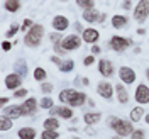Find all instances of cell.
Segmentation results:
<instances>
[{"instance_id":"cell-27","label":"cell","mask_w":149,"mask_h":139,"mask_svg":"<svg viewBox=\"0 0 149 139\" xmlns=\"http://www.w3.org/2000/svg\"><path fill=\"white\" fill-rule=\"evenodd\" d=\"M15 73H19L20 76H26L27 75V65L24 61H17L15 63Z\"/></svg>"},{"instance_id":"cell-11","label":"cell","mask_w":149,"mask_h":139,"mask_svg":"<svg viewBox=\"0 0 149 139\" xmlns=\"http://www.w3.org/2000/svg\"><path fill=\"white\" fill-rule=\"evenodd\" d=\"M49 114H51V117H63V119H71L73 117V110L71 109H68V107H53V109H49Z\"/></svg>"},{"instance_id":"cell-17","label":"cell","mask_w":149,"mask_h":139,"mask_svg":"<svg viewBox=\"0 0 149 139\" xmlns=\"http://www.w3.org/2000/svg\"><path fill=\"white\" fill-rule=\"evenodd\" d=\"M98 37H100V34H98V31L97 29H85L83 31V41L85 43H90V44H93V43H97L98 41Z\"/></svg>"},{"instance_id":"cell-19","label":"cell","mask_w":149,"mask_h":139,"mask_svg":"<svg viewBox=\"0 0 149 139\" xmlns=\"http://www.w3.org/2000/svg\"><path fill=\"white\" fill-rule=\"evenodd\" d=\"M100 114L98 112H86L83 115V121H85V124H88V126H92V124H97V122L100 121Z\"/></svg>"},{"instance_id":"cell-23","label":"cell","mask_w":149,"mask_h":139,"mask_svg":"<svg viewBox=\"0 0 149 139\" xmlns=\"http://www.w3.org/2000/svg\"><path fill=\"white\" fill-rule=\"evenodd\" d=\"M3 7H5V10H9V12H17L20 9V2L19 0H5Z\"/></svg>"},{"instance_id":"cell-25","label":"cell","mask_w":149,"mask_h":139,"mask_svg":"<svg viewBox=\"0 0 149 139\" xmlns=\"http://www.w3.org/2000/svg\"><path fill=\"white\" fill-rule=\"evenodd\" d=\"M142 115H144V109H142V107H136V109L130 110V121L137 122V121H141Z\"/></svg>"},{"instance_id":"cell-40","label":"cell","mask_w":149,"mask_h":139,"mask_svg":"<svg viewBox=\"0 0 149 139\" xmlns=\"http://www.w3.org/2000/svg\"><path fill=\"white\" fill-rule=\"evenodd\" d=\"M102 49H100V46H97V44H93L92 46V54H98Z\"/></svg>"},{"instance_id":"cell-42","label":"cell","mask_w":149,"mask_h":139,"mask_svg":"<svg viewBox=\"0 0 149 139\" xmlns=\"http://www.w3.org/2000/svg\"><path fill=\"white\" fill-rule=\"evenodd\" d=\"M122 7H124L125 10H129V9H130V0H125V2L122 3Z\"/></svg>"},{"instance_id":"cell-18","label":"cell","mask_w":149,"mask_h":139,"mask_svg":"<svg viewBox=\"0 0 149 139\" xmlns=\"http://www.w3.org/2000/svg\"><path fill=\"white\" fill-rule=\"evenodd\" d=\"M115 92H117V100H119V103L125 105V103L129 102V93H127V88H125L124 85L119 83L115 87Z\"/></svg>"},{"instance_id":"cell-20","label":"cell","mask_w":149,"mask_h":139,"mask_svg":"<svg viewBox=\"0 0 149 139\" xmlns=\"http://www.w3.org/2000/svg\"><path fill=\"white\" fill-rule=\"evenodd\" d=\"M36 138V131L32 127H22L19 131V139H34Z\"/></svg>"},{"instance_id":"cell-46","label":"cell","mask_w":149,"mask_h":139,"mask_svg":"<svg viewBox=\"0 0 149 139\" xmlns=\"http://www.w3.org/2000/svg\"><path fill=\"white\" fill-rule=\"evenodd\" d=\"M146 75H148V80H149V68H148V71H146Z\"/></svg>"},{"instance_id":"cell-43","label":"cell","mask_w":149,"mask_h":139,"mask_svg":"<svg viewBox=\"0 0 149 139\" xmlns=\"http://www.w3.org/2000/svg\"><path fill=\"white\" fill-rule=\"evenodd\" d=\"M85 132H86V134H90V136H92V134H95V131H93L92 127H86V129H85Z\"/></svg>"},{"instance_id":"cell-48","label":"cell","mask_w":149,"mask_h":139,"mask_svg":"<svg viewBox=\"0 0 149 139\" xmlns=\"http://www.w3.org/2000/svg\"><path fill=\"white\" fill-rule=\"evenodd\" d=\"M61 2H68V0H61Z\"/></svg>"},{"instance_id":"cell-28","label":"cell","mask_w":149,"mask_h":139,"mask_svg":"<svg viewBox=\"0 0 149 139\" xmlns=\"http://www.w3.org/2000/svg\"><path fill=\"white\" fill-rule=\"evenodd\" d=\"M76 3H78V7H80V9H85V10H90V9L95 7L93 0H76Z\"/></svg>"},{"instance_id":"cell-33","label":"cell","mask_w":149,"mask_h":139,"mask_svg":"<svg viewBox=\"0 0 149 139\" xmlns=\"http://www.w3.org/2000/svg\"><path fill=\"white\" fill-rule=\"evenodd\" d=\"M144 138H146V132L142 129H137L130 134V139H144Z\"/></svg>"},{"instance_id":"cell-22","label":"cell","mask_w":149,"mask_h":139,"mask_svg":"<svg viewBox=\"0 0 149 139\" xmlns=\"http://www.w3.org/2000/svg\"><path fill=\"white\" fill-rule=\"evenodd\" d=\"M42 126H44V129H47V131H56L58 127H59V122H58L56 117H49V119L44 121Z\"/></svg>"},{"instance_id":"cell-49","label":"cell","mask_w":149,"mask_h":139,"mask_svg":"<svg viewBox=\"0 0 149 139\" xmlns=\"http://www.w3.org/2000/svg\"><path fill=\"white\" fill-rule=\"evenodd\" d=\"M73 139H80V138H73Z\"/></svg>"},{"instance_id":"cell-24","label":"cell","mask_w":149,"mask_h":139,"mask_svg":"<svg viewBox=\"0 0 149 139\" xmlns=\"http://www.w3.org/2000/svg\"><path fill=\"white\" fill-rule=\"evenodd\" d=\"M12 124H14V122H12V119H10L9 115L3 114V115L0 117V131H9L10 127H12Z\"/></svg>"},{"instance_id":"cell-47","label":"cell","mask_w":149,"mask_h":139,"mask_svg":"<svg viewBox=\"0 0 149 139\" xmlns=\"http://www.w3.org/2000/svg\"><path fill=\"white\" fill-rule=\"evenodd\" d=\"M113 139H122V138H120V136H115V138H113Z\"/></svg>"},{"instance_id":"cell-38","label":"cell","mask_w":149,"mask_h":139,"mask_svg":"<svg viewBox=\"0 0 149 139\" xmlns=\"http://www.w3.org/2000/svg\"><path fill=\"white\" fill-rule=\"evenodd\" d=\"M26 95H27V90H26V88H20V90H17V92L14 93L15 98H22V97H26Z\"/></svg>"},{"instance_id":"cell-21","label":"cell","mask_w":149,"mask_h":139,"mask_svg":"<svg viewBox=\"0 0 149 139\" xmlns=\"http://www.w3.org/2000/svg\"><path fill=\"white\" fill-rule=\"evenodd\" d=\"M125 24H127V19L124 17V15H113V17H112V26L115 29L125 27Z\"/></svg>"},{"instance_id":"cell-9","label":"cell","mask_w":149,"mask_h":139,"mask_svg":"<svg viewBox=\"0 0 149 139\" xmlns=\"http://www.w3.org/2000/svg\"><path fill=\"white\" fill-rule=\"evenodd\" d=\"M5 87L9 88V90H15V88H19L20 87V83H22V76L19 73H10L5 76Z\"/></svg>"},{"instance_id":"cell-2","label":"cell","mask_w":149,"mask_h":139,"mask_svg":"<svg viewBox=\"0 0 149 139\" xmlns=\"http://www.w3.org/2000/svg\"><path fill=\"white\" fill-rule=\"evenodd\" d=\"M42 36H44V27H42L41 24H34V26L26 32L24 43H26V46H29V47H37L41 44V41H42Z\"/></svg>"},{"instance_id":"cell-44","label":"cell","mask_w":149,"mask_h":139,"mask_svg":"<svg viewBox=\"0 0 149 139\" xmlns=\"http://www.w3.org/2000/svg\"><path fill=\"white\" fill-rule=\"evenodd\" d=\"M9 102V98H7V97H2V98H0V103H2V105H3V103H7Z\"/></svg>"},{"instance_id":"cell-36","label":"cell","mask_w":149,"mask_h":139,"mask_svg":"<svg viewBox=\"0 0 149 139\" xmlns=\"http://www.w3.org/2000/svg\"><path fill=\"white\" fill-rule=\"evenodd\" d=\"M93 63H95V56H86V58H85V59H83V65L85 66H92L93 65Z\"/></svg>"},{"instance_id":"cell-15","label":"cell","mask_w":149,"mask_h":139,"mask_svg":"<svg viewBox=\"0 0 149 139\" xmlns=\"http://www.w3.org/2000/svg\"><path fill=\"white\" fill-rule=\"evenodd\" d=\"M22 107V112H24V115H32L37 109V100L36 98H27L26 102L20 105Z\"/></svg>"},{"instance_id":"cell-31","label":"cell","mask_w":149,"mask_h":139,"mask_svg":"<svg viewBox=\"0 0 149 139\" xmlns=\"http://www.w3.org/2000/svg\"><path fill=\"white\" fill-rule=\"evenodd\" d=\"M53 103H54V102H53V98L46 97V98H42V100L39 102V105H41V109H47V110H49V109H53V107H54Z\"/></svg>"},{"instance_id":"cell-1","label":"cell","mask_w":149,"mask_h":139,"mask_svg":"<svg viewBox=\"0 0 149 139\" xmlns=\"http://www.w3.org/2000/svg\"><path fill=\"white\" fill-rule=\"evenodd\" d=\"M59 100L63 103L71 105V107H81L86 102V95L83 92H76L73 88H68V90H63L59 93Z\"/></svg>"},{"instance_id":"cell-37","label":"cell","mask_w":149,"mask_h":139,"mask_svg":"<svg viewBox=\"0 0 149 139\" xmlns=\"http://www.w3.org/2000/svg\"><path fill=\"white\" fill-rule=\"evenodd\" d=\"M41 90H42L44 93H51L53 92V85L51 83H42L41 85Z\"/></svg>"},{"instance_id":"cell-5","label":"cell","mask_w":149,"mask_h":139,"mask_svg":"<svg viewBox=\"0 0 149 139\" xmlns=\"http://www.w3.org/2000/svg\"><path fill=\"white\" fill-rule=\"evenodd\" d=\"M134 44V41L129 37H122V36H112L110 39V47L113 51H125L129 46Z\"/></svg>"},{"instance_id":"cell-35","label":"cell","mask_w":149,"mask_h":139,"mask_svg":"<svg viewBox=\"0 0 149 139\" xmlns=\"http://www.w3.org/2000/svg\"><path fill=\"white\" fill-rule=\"evenodd\" d=\"M17 31H19V26H15V24H14V26H12V27H10L9 31H7L5 37H12V36H15V32H17Z\"/></svg>"},{"instance_id":"cell-41","label":"cell","mask_w":149,"mask_h":139,"mask_svg":"<svg viewBox=\"0 0 149 139\" xmlns=\"http://www.w3.org/2000/svg\"><path fill=\"white\" fill-rule=\"evenodd\" d=\"M51 61H53V63H54V65H61V63H63V61H61V59H59V58H58V56H53V58H51Z\"/></svg>"},{"instance_id":"cell-10","label":"cell","mask_w":149,"mask_h":139,"mask_svg":"<svg viewBox=\"0 0 149 139\" xmlns=\"http://www.w3.org/2000/svg\"><path fill=\"white\" fill-rule=\"evenodd\" d=\"M97 92H98L100 97L107 98V100H110L112 95H113V87H112L109 82H100V83L97 85Z\"/></svg>"},{"instance_id":"cell-26","label":"cell","mask_w":149,"mask_h":139,"mask_svg":"<svg viewBox=\"0 0 149 139\" xmlns=\"http://www.w3.org/2000/svg\"><path fill=\"white\" fill-rule=\"evenodd\" d=\"M58 68H59V71H63V73H68V71H71V70L74 68V61H73V59L63 61V63L58 66Z\"/></svg>"},{"instance_id":"cell-3","label":"cell","mask_w":149,"mask_h":139,"mask_svg":"<svg viewBox=\"0 0 149 139\" xmlns=\"http://www.w3.org/2000/svg\"><path fill=\"white\" fill-rule=\"evenodd\" d=\"M109 126H110L112 129L115 131V134L117 136H120V138H125V136H130L132 134V124L129 121H124V119H119V117H110V121H109Z\"/></svg>"},{"instance_id":"cell-8","label":"cell","mask_w":149,"mask_h":139,"mask_svg":"<svg viewBox=\"0 0 149 139\" xmlns=\"http://www.w3.org/2000/svg\"><path fill=\"white\" fill-rule=\"evenodd\" d=\"M83 19L86 22H98V24H102L103 20H105V14H100V12H97L95 9H90V10H85L83 12Z\"/></svg>"},{"instance_id":"cell-45","label":"cell","mask_w":149,"mask_h":139,"mask_svg":"<svg viewBox=\"0 0 149 139\" xmlns=\"http://www.w3.org/2000/svg\"><path fill=\"white\" fill-rule=\"evenodd\" d=\"M146 122H148V124H149V114H148V115H146Z\"/></svg>"},{"instance_id":"cell-7","label":"cell","mask_w":149,"mask_h":139,"mask_svg":"<svg viewBox=\"0 0 149 139\" xmlns=\"http://www.w3.org/2000/svg\"><path fill=\"white\" fill-rule=\"evenodd\" d=\"M119 76H120V80L124 82V83H134V80L137 78L136 76V71L132 70V68H129V66H120V70H119Z\"/></svg>"},{"instance_id":"cell-13","label":"cell","mask_w":149,"mask_h":139,"mask_svg":"<svg viewBox=\"0 0 149 139\" xmlns=\"http://www.w3.org/2000/svg\"><path fill=\"white\" fill-rule=\"evenodd\" d=\"M98 71L103 75V76H112L113 75V65H112L109 59H100L98 61Z\"/></svg>"},{"instance_id":"cell-14","label":"cell","mask_w":149,"mask_h":139,"mask_svg":"<svg viewBox=\"0 0 149 139\" xmlns=\"http://www.w3.org/2000/svg\"><path fill=\"white\" fill-rule=\"evenodd\" d=\"M3 114L9 115L10 119H20V117H24V112H22V107H20V105L5 107V109H3Z\"/></svg>"},{"instance_id":"cell-4","label":"cell","mask_w":149,"mask_h":139,"mask_svg":"<svg viewBox=\"0 0 149 139\" xmlns=\"http://www.w3.org/2000/svg\"><path fill=\"white\" fill-rule=\"evenodd\" d=\"M149 15V0H139L134 9V19L137 22H144Z\"/></svg>"},{"instance_id":"cell-6","label":"cell","mask_w":149,"mask_h":139,"mask_svg":"<svg viewBox=\"0 0 149 139\" xmlns=\"http://www.w3.org/2000/svg\"><path fill=\"white\" fill-rule=\"evenodd\" d=\"M80 46H81V39L78 36H74V34L63 37V41H61V47L65 51H74V49H78Z\"/></svg>"},{"instance_id":"cell-30","label":"cell","mask_w":149,"mask_h":139,"mask_svg":"<svg viewBox=\"0 0 149 139\" xmlns=\"http://www.w3.org/2000/svg\"><path fill=\"white\" fill-rule=\"evenodd\" d=\"M59 138V134L56 132V131H47L44 129V132L41 134V139H58Z\"/></svg>"},{"instance_id":"cell-32","label":"cell","mask_w":149,"mask_h":139,"mask_svg":"<svg viewBox=\"0 0 149 139\" xmlns=\"http://www.w3.org/2000/svg\"><path fill=\"white\" fill-rule=\"evenodd\" d=\"M49 39H51V43H53V44H61V41H63V36H61V34H59V32H51V34H49Z\"/></svg>"},{"instance_id":"cell-34","label":"cell","mask_w":149,"mask_h":139,"mask_svg":"<svg viewBox=\"0 0 149 139\" xmlns=\"http://www.w3.org/2000/svg\"><path fill=\"white\" fill-rule=\"evenodd\" d=\"M32 26H34V22H32L31 19H24V22H22V26H20V29H22V31L26 32V31H29V29L32 27Z\"/></svg>"},{"instance_id":"cell-29","label":"cell","mask_w":149,"mask_h":139,"mask_svg":"<svg viewBox=\"0 0 149 139\" xmlns=\"http://www.w3.org/2000/svg\"><path fill=\"white\" fill-rule=\"evenodd\" d=\"M34 80L44 82V80H46V70H44V68H36V70H34Z\"/></svg>"},{"instance_id":"cell-12","label":"cell","mask_w":149,"mask_h":139,"mask_svg":"<svg viewBox=\"0 0 149 139\" xmlns=\"http://www.w3.org/2000/svg\"><path fill=\"white\" fill-rule=\"evenodd\" d=\"M136 102L137 103H149V88L146 85L141 83L137 87V90H136Z\"/></svg>"},{"instance_id":"cell-16","label":"cell","mask_w":149,"mask_h":139,"mask_svg":"<svg viewBox=\"0 0 149 139\" xmlns=\"http://www.w3.org/2000/svg\"><path fill=\"white\" fill-rule=\"evenodd\" d=\"M53 27L56 29V31H65L68 26H70V20L65 17V15H56V17H53Z\"/></svg>"},{"instance_id":"cell-39","label":"cell","mask_w":149,"mask_h":139,"mask_svg":"<svg viewBox=\"0 0 149 139\" xmlns=\"http://www.w3.org/2000/svg\"><path fill=\"white\" fill-rule=\"evenodd\" d=\"M10 47H12V44H10L9 41H3V43H2V49H3V51H10Z\"/></svg>"}]
</instances>
